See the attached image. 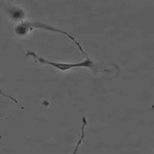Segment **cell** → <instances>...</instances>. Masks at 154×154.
<instances>
[{"mask_svg":"<svg viewBox=\"0 0 154 154\" xmlns=\"http://www.w3.org/2000/svg\"><path fill=\"white\" fill-rule=\"evenodd\" d=\"M30 56L41 63L50 65L63 71H68L75 67H85L89 68L91 66V62L88 59H86L83 62L78 63H69L49 61L38 57L34 52L31 53Z\"/></svg>","mask_w":154,"mask_h":154,"instance_id":"6da1fadb","label":"cell"},{"mask_svg":"<svg viewBox=\"0 0 154 154\" xmlns=\"http://www.w3.org/2000/svg\"><path fill=\"white\" fill-rule=\"evenodd\" d=\"M33 26L34 27H35L36 28H42L43 29H47L48 30L52 31L54 32H58L59 33H61L65 35H67L69 38H70V39L72 40L73 42L75 44V45L77 46H78V47L80 45L79 43L75 40V38L73 37H72L71 35H70L67 33H66L65 32L61 31L59 29L54 28L52 27H50L49 26H47V25H45L44 24H35L33 25Z\"/></svg>","mask_w":154,"mask_h":154,"instance_id":"7a4b0ae2","label":"cell"},{"mask_svg":"<svg viewBox=\"0 0 154 154\" xmlns=\"http://www.w3.org/2000/svg\"><path fill=\"white\" fill-rule=\"evenodd\" d=\"M29 24H23L19 25L15 29V32L18 34L23 35L27 33L29 29Z\"/></svg>","mask_w":154,"mask_h":154,"instance_id":"3957f363","label":"cell"},{"mask_svg":"<svg viewBox=\"0 0 154 154\" xmlns=\"http://www.w3.org/2000/svg\"><path fill=\"white\" fill-rule=\"evenodd\" d=\"M23 15V12L21 11L17 10L14 12L12 14L13 17L15 19L21 18Z\"/></svg>","mask_w":154,"mask_h":154,"instance_id":"277c9868","label":"cell"}]
</instances>
